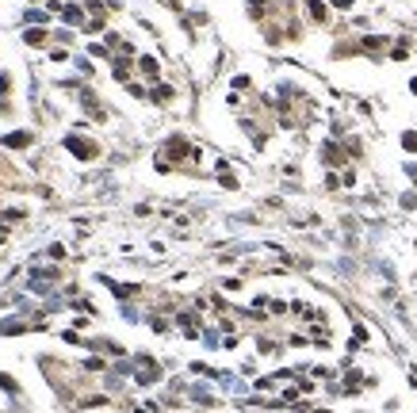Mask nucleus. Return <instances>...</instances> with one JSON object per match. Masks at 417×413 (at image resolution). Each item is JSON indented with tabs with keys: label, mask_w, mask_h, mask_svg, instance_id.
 <instances>
[{
	"label": "nucleus",
	"mask_w": 417,
	"mask_h": 413,
	"mask_svg": "<svg viewBox=\"0 0 417 413\" xmlns=\"http://www.w3.org/2000/svg\"><path fill=\"white\" fill-rule=\"evenodd\" d=\"M65 146H69L77 157H92V153H96L92 146H85V138H65Z\"/></svg>",
	"instance_id": "1"
},
{
	"label": "nucleus",
	"mask_w": 417,
	"mask_h": 413,
	"mask_svg": "<svg viewBox=\"0 0 417 413\" xmlns=\"http://www.w3.org/2000/svg\"><path fill=\"white\" fill-rule=\"evenodd\" d=\"M27 142H31V134H27V130H16V134L4 138V146H12V149H23Z\"/></svg>",
	"instance_id": "2"
},
{
	"label": "nucleus",
	"mask_w": 417,
	"mask_h": 413,
	"mask_svg": "<svg viewBox=\"0 0 417 413\" xmlns=\"http://www.w3.org/2000/svg\"><path fill=\"white\" fill-rule=\"evenodd\" d=\"M310 16L318 19V23H322V19H325V8H322V4H318V0H310Z\"/></svg>",
	"instance_id": "3"
},
{
	"label": "nucleus",
	"mask_w": 417,
	"mask_h": 413,
	"mask_svg": "<svg viewBox=\"0 0 417 413\" xmlns=\"http://www.w3.org/2000/svg\"><path fill=\"white\" fill-rule=\"evenodd\" d=\"M402 146H406L409 153H413V149H417V134H406V138H402Z\"/></svg>",
	"instance_id": "4"
},
{
	"label": "nucleus",
	"mask_w": 417,
	"mask_h": 413,
	"mask_svg": "<svg viewBox=\"0 0 417 413\" xmlns=\"http://www.w3.org/2000/svg\"><path fill=\"white\" fill-rule=\"evenodd\" d=\"M65 19H69V23H80V8H65Z\"/></svg>",
	"instance_id": "5"
},
{
	"label": "nucleus",
	"mask_w": 417,
	"mask_h": 413,
	"mask_svg": "<svg viewBox=\"0 0 417 413\" xmlns=\"http://www.w3.org/2000/svg\"><path fill=\"white\" fill-rule=\"evenodd\" d=\"M333 4H341V8H348V0H333Z\"/></svg>",
	"instance_id": "6"
}]
</instances>
